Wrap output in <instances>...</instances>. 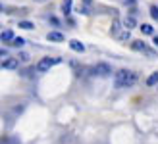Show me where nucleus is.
Listing matches in <instances>:
<instances>
[{"mask_svg": "<svg viewBox=\"0 0 158 144\" xmlns=\"http://www.w3.org/2000/svg\"><path fill=\"white\" fill-rule=\"evenodd\" d=\"M131 48H133V50H137V52H145L147 50V44L143 41H133L131 42Z\"/></svg>", "mask_w": 158, "mask_h": 144, "instance_id": "0eeeda50", "label": "nucleus"}, {"mask_svg": "<svg viewBox=\"0 0 158 144\" xmlns=\"http://www.w3.org/2000/svg\"><path fill=\"white\" fill-rule=\"evenodd\" d=\"M83 2H85V4H87V6H89V4H91V0H83Z\"/></svg>", "mask_w": 158, "mask_h": 144, "instance_id": "4be33fe9", "label": "nucleus"}, {"mask_svg": "<svg viewBox=\"0 0 158 144\" xmlns=\"http://www.w3.org/2000/svg\"><path fill=\"white\" fill-rule=\"evenodd\" d=\"M123 25H125V29H133V27H135L137 25V21H135V18H133V15H127V18H125L123 19Z\"/></svg>", "mask_w": 158, "mask_h": 144, "instance_id": "6e6552de", "label": "nucleus"}, {"mask_svg": "<svg viewBox=\"0 0 158 144\" xmlns=\"http://www.w3.org/2000/svg\"><path fill=\"white\" fill-rule=\"evenodd\" d=\"M18 25L21 29H35V23H31V21H18Z\"/></svg>", "mask_w": 158, "mask_h": 144, "instance_id": "ddd939ff", "label": "nucleus"}, {"mask_svg": "<svg viewBox=\"0 0 158 144\" xmlns=\"http://www.w3.org/2000/svg\"><path fill=\"white\" fill-rule=\"evenodd\" d=\"M129 37H131V35H129V31H123V33H122L120 37H118V38H120L122 42H125V41H129Z\"/></svg>", "mask_w": 158, "mask_h": 144, "instance_id": "2eb2a0df", "label": "nucleus"}, {"mask_svg": "<svg viewBox=\"0 0 158 144\" xmlns=\"http://www.w3.org/2000/svg\"><path fill=\"white\" fill-rule=\"evenodd\" d=\"M19 60H23V62H27V60H29V56H27V54H19Z\"/></svg>", "mask_w": 158, "mask_h": 144, "instance_id": "6ab92c4d", "label": "nucleus"}, {"mask_svg": "<svg viewBox=\"0 0 158 144\" xmlns=\"http://www.w3.org/2000/svg\"><path fill=\"white\" fill-rule=\"evenodd\" d=\"M151 18L152 19H158V8L156 6H151Z\"/></svg>", "mask_w": 158, "mask_h": 144, "instance_id": "dca6fc26", "label": "nucleus"}, {"mask_svg": "<svg viewBox=\"0 0 158 144\" xmlns=\"http://www.w3.org/2000/svg\"><path fill=\"white\" fill-rule=\"evenodd\" d=\"M35 2H41V4H44V2H48V0H35Z\"/></svg>", "mask_w": 158, "mask_h": 144, "instance_id": "aec40b11", "label": "nucleus"}, {"mask_svg": "<svg viewBox=\"0 0 158 144\" xmlns=\"http://www.w3.org/2000/svg\"><path fill=\"white\" fill-rule=\"evenodd\" d=\"M12 44L19 48V46H23V44H25V41H23V38H14V41H12Z\"/></svg>", "mask_w": 158, "mask_h": 144, "instance_id": "f3484780", "label": "nucleus"}, {"mask_svg": "<svg viewBox=\"0 0 158 144\" xmlns=\"http://www.w3.org/2000/svg\"><path fill=\"white\" fill-rule=\"evenodd\" d=\"M141 31H143L145 35H152V33H154V29H152L151 25H147V23H145V25H141Z\"/></svg>", "mask_w": 158, "mask_h": 144, "instance_id": "4468645a", "label": "nucleus"}, {"mask_svg": "<svg viewBox=\"0 0 158 144\" xmlns=\"http://www.w3.org/2000/svg\"><path fill=\"white\" fill-rule=\"evenodd\" d=\"M60 60L58 58H43L41 62L37 63V71H41V73H44V71H48L52 66H56Z\"/></svg>", "mask_w": 158, "mask_h": 144, "instance_id": "7ed1b4c3", "label": "nucleus"}, {"mask_svg": "<svg viewBox=\"0 0 158 144\" xmlns=\"http://www.w3.org/2000/svg\"><path fill=\"white\" fill-rule=\"evenodd\" d=\"M69 48L73 52H85V44L79 42V41H69Z\"/></svg>", "mask_w": 158, "mask_h": 144, "instance_id": "423d86ee", "label": "nucleus"}, {"mask_svg": "<svg viewBox=\"0 0 158 144\" xmlns=\"http://www.w3.org/2000/svg\"><path fill=\"white\" fill-rule=\"evenodd\" d=\"M50 23H52V25H56V27H58V25H60V21H58V19H56V18H50Z\"/></svg>", "mask_w": 158, "mask_h": 144, "instance_id": "a211bd4d", "label": "nucleus"}, {"mask_svg": "<svg viewBox=\"0 0 158 144\" xmlns=\"http://www.w3.org/2000/svg\"><path fill=\"white\" fill-rule=\"evenodd\" d=\"M91 73L93 75H97V77H108L110 73H112V67L108 66V63H97V66H94L93 69H91Z\"/></svg>", "mask_w": 158, "mask_h": 144, "instance_id": "f03ea898", "label": "nucleus"}, {"mask_svg": "<svg viewBox=\"0 0 158 144\" xmlns=\"http://www.w3.org/2000/svg\"><path fill=\"white\" fill-rule=\"evenodd\" d=\"M62 12L66 15H69V12H72V0H64L62 2Z\"/></svg>", "mask_w": 158, "mask_h": 144, "instance_id": "9b49d317", "label": "nucleus"}, {"mask_svg": "<svg viewBox=\"0 0 158 144\" xmlns=\"http://www.w3.org/2000/svg\"><path fill=\"white\" fill-rule=\"evenodd\" d=\"M0 38H2V42H10V41H14V33H12L10 29H6V31H2Z\"/></svg>", "mask_w": 158, "mask_h": 144, "instance_id": "1a4fd4ad", "label": "nucleus"}, {"mask_svg": "<svg viewBox=\"0 0 158 144\" xmlns=\"http://www.w3.org/2000/svg\"><path fill=\"white\" fill-rule=\"evenodd\" d=\"M19 66V60H15V58H6L2 60V67L4 69H18Z\"/></svg>", "mask_w": 158, "mask_h": 144, "instance_id": "20e7f679", "label": "nucleus"}, {"mask_svg": "<svg viewBox=\"0 0 158 144\" xmlns=\"http://www.w3.org/2000/svg\"><path fill=\"white\" fill-rule=\"evenodd\" d=\"M46 38L52 41V42H62V41H64V35H62L60 31H50V33L46 35Z\"/></svg>", "mask_w": 158, "mask_h": 144, "instance_id": "39448f33", "label": "nucleus"}, {"mask_svg": "<svg viewBox=\"0 0 158 144\" xmlns=\"http://www.w3.org/2000/svg\"><path fill=\"white\" fill-rule=\"evenodd\" d=\"M110 33H112L114 37H120V35H122V33H120V23H118V21L112 23V27H110Z\"/></svg>", "mask_w": 158, "mask_h": 144, "instance_id": "f8f14e48", "label": "nucleus"}, {"mask_svg": "<svg viewBox=\"0 0 158 144\" xmlns=\"http://www.w3.org/2000/svg\"><path fill=\"white\" fill-rule=\"evenodd\" d=\"M137 83V73H133L129 69H118L116 77H114V85L118 89H123V86H131Z\"/></svg>", "mask_w": 158, "mask_h": 144, "instance_id": "f257e3e1", "label": "nucleus"}, {"mask_svg": "<svg viewBox=\"0 0 158 144\" xmlns=\"http://www.w3.org/2000/svg\"><path fill=\"white\" fill-rule=\"evenodd\" d=\"M147 85H148V86H154V85H158V71L151 73V77L147 79Z\"/></svg>", "mask_w": 158, "mask_h": 144, "instance_id": "9d476101", "label": "nucleus"}, {"mask_svg": "<svg viewBox=\"0 0 158 144\" xmlns=\"http://www.w3.org/2000/svg\"><path fill=\"white\" fill-rule=\"evenodd\" d=\"M152 41H154V44L158 46V37H154V38H152Z\"/></svg>", "mask_w": 158, "mask_h": 144, "instance_id": "412c9836", "label": "nucleus"}]
</instances>
